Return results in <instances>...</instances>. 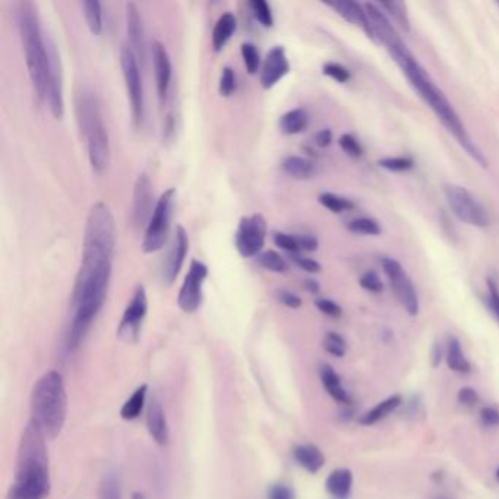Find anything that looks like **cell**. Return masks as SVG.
<instances>
[{
	"mask_svg": "<svg viewBox=\"0 0 499 499\" xmlns=\"http://www.w3.org/2000/svg\"><path fill=\"white\" fill-rule=\"evenodd\" d=\"M393 59L402 67L407 80L410 81L411 87L419 93L425 103L433 109V113L437 114L442 125L456 136L460 145L469 152L470 157L485 168L487 160L483 157L480 150L476 147V144L470 139L466 128L458 118L453 105L447 100V97L438 89L437 85L433 84V78L429 76L428 72L425 71L424 67L420 66L419 62L415 59V56L411 55L410 51L393 56Z\"/></svg>",
	"mask_w": 499,
	"mask_h": 499,
	"instance_id": "3957f363",
	"label": "cell"
},
{
	"mask_svg": "<svg viewBox=\"0 0 499 499\" xmlns=\"http://www.w3.org/2000/svg\"><path fill=\"white\" fill-rule=\"evenodd\" d=\"M208 277V269L201 261L193 260L189 265V271L185 280L182 283L179 296H177V305L182 311L186 314H193L201 307L202 303V285Z\"/></svg>",
	"mask_w": 499,
	"mask_h": 499,
	"instance_id": "5bb4252c",
	"label": "cell"
},
{
	"mask_svg": "<svg viewBox=\"0 0 499 499\" xmlns=\"http://www.w3.org/2000/svg\"><path fill=\"white\" fill-rule=\"evenodd\" d=\"M400 406H402V397H400V395L388 397V399L384 400L381 403L377 404L372 410H370L368 413H365V415L361 416L359 424L365 425V426L375 425L377 422H379V420L388 417L391 413H394Z\"/></svg>",
	"mask_w": 499,
	"mask_h": 499,
	"instance_id": "4316f807",
	"label": "cell"
},
{
	"mask_svg": "<svg viewBox=\"0 0 499 499\" xmlns=\"http://www.w3.org/2000/svg\"><path fill=\"white\" fill-rule=\"evenodd\" d=\"M458 402L464 404V406H474L479 402L478 393L473 388H470V386H464V388L458 391Z\"/></svg>",
	"mask_w": 499,
	"mask_h": 499,
	"instance_id": "816d5d0a",
	"label": "cell"
},
{
	"mask_svg": "<svg viewBox=\"0 0 499 499\" xmlns=\"http://www.w3.org/2000/svg\"><path fill=\"white\" fill-rule=\"evenodd\" d=\"M319 204L325 207L328 211L340 214L343 211L352 210L353 202L347 198L339 197L336 193H321L318 198Z\"/></svg>",
	"mask_w": 499,
	"mask_h": 499,
	"instance_id": "d590c367",
	"label": "cell"
},
{
	"mask_svg": "<svg viewBox=\"0 0 499 499\" xmlns=\"http://www.w3.org/2000/svg\"><path fill=\"white\" fill-rule=\"evenodd\" d=\"M189 249V238L185 229L177 226L173 235L172 245L168 249V256L163 264L161 278L166 285H172L181 273L182 267L185 264L186 253Z\"/></svg>",
	"mask_w": 499,
	"mask_h": 499,
	"instance_id": "2e32d148",
	"label": "cell"
},
{
	"mask_svg": "<svg viewBox=\"0 0 499 499\" xmlns=\"http://www.w3.org/2000/svg\"><path fill=\"white\" fill-rule=\"evenodd\" d=\"M294 460L299 466L309 472V473H318L325 464V457L321 453V449L315 445H298L293 451Z\"/></svg>",
	"mask_w": 499,
	"mask_h": 499,
	"instance_id": "cb8c5ba5",
	"label": "cell"
},
{
	"mask_svg": "<svg viewBox=\"0 0 499 499\" xmlns=\"http://www.w3.org/2000/svg\"><path fill=\"white\" fill-rule=\"evenodd\" d=\"M363 6H365L368 18H370V28H372V33H374L375 42L382 43L386 47V51H390V55L406 51V44L400 38L390 19L381 12V9L372 4H366Z\"/></svg>",
	"mask_w": 499,
	"mask_h": 499,
	"instance_id": "9a60e30c",
	"label": "cell"
},
{
	"mask_svg": "<svg viewBox=\"0 0 499 499\" xmlns=\"http://www.w3.org/2000/svg\"><path fill=\"white\" fill-rule=\"evenodd\" d=\"M362 289L372 292V293H379L384 289L381 278L375 271H366L361 277Z\"/></svg>",
	"mask_w": 499,
	"mask_h": 499,
	"instance_id": "bcb514c9",
	"label": "cell"
},
{
	"mask_svg": "<svg viewBox=\"0 0 499 499\" xmlns=\"http://www.w3.org/2000/svg\"><path fill=\"white\" fill-rule=\"evenodd\" d=\"M378 164L390 172H407L415 166L413 160L406 159V157H388V159L379 160Z\"/></svg>",
	"mask_w": 499,
	"mask_h": 499,
	"instance_id": "b9f144b4",
	"label": "cell"
},
{
	"mask_svg": "<svg viewBox=\"0 0 499 499\" xmlns=\"http://www.w3.org/2000/svg\"><path fill=\"white\" fill-rule=\"evenodd\" d=\"M98 499H123L122 483H121L119 474L113 470L107 472L101 479Z\"/></svg>",
	"mask_w": 499,
	"mask_h": 499,
	"instance_id": "d6a6232c",
	"label": "cell"
},
{
	"mask_svg": "<svg viewBox=\"0 0 499 499\" xmlns=\"http://www.w3.org/2000/svg\"><path fill=\"white\" fill-rule=\"evenodd\" d=\"M381 8L386 9V12H388V15L393 18V21L400 28H403L404 31H410V21L407 17L406 4L391 0V2H381Z\"/></svg>",
	"mask_w": 499,
	"mask_h": 499,
	"instance_id": "e575fe53",
	"label": "cell"
},
{
	"mask_svg": "<svg viewBox=\"0 0 499 499\" xmlns=\"http://www.w3.org/2000/svg\"><path fill=\"white\" fill-rule=\"evenodd\" d=\"M18 28L21 35L22 47L26 51L27 67L31 84L40 100L46 101L47 90V38L42 30L37 8L31 2L18 4Z\"/></svg>",
	"mask_w": 499,
	"mask_h": 499,
	"instance_id": "5b68a950",
	"label": "cell"
},
{
	"mask_svg": "<svg viewBox=\"0 0 499 499\" xmlns=\"http://www.w3.org/2000/svg\"><path fill=\"white\" fill-rule=\"evenodd\" d=\"M353 487V473L348 469L334 470L327 478L325 487L334 499H347Z\"/></svg>",
	"mask_w": 499,
	"mask_h": 499,
	"instance_id": "603a6c76",
	"label": "cell"
},
{
	"mask_svg": "<svg viewBox=\"0 0 499 499\" xmlns=\"http://www.w3.org/2000/svg\"><path fill=\"white\" fill-rule=\"evenodd\" d=\"M444 192L454 214L457 215L462 222L476 227H487L489 224L487 210L479 204L478 199L466 188L447 185Z\"/></svg>",
	"mask_w": 499,
	"mask_h": 499,
	"instance_id": "9c48e42d",
	"label": "cell"
},
{
	"mask_svg": "<svg viewBox=\"0 0 499 499\" xmlns=\"http://www.w3.org/2000/svg\"><path fill=\"white\" fill-rule=\"evenodd\" d=\"M238 89L236 82V74L230 66L222 67V76H220L219 93L222 97H230L235 94Z\"/></svg>",
	"mask_w": 499,
	"mask_h": 499,
	"instance_id": "60d3db41",
	"label": "cell"
},
{
	"mask_svg": "<svg viewBox=\"0 0 499 499\" xmlns=\"http://www.w3.org/2000/svg\"><path fill=\"white\" fill-rule=\"evenodd\" d=\"M292 260L294 261V264L298 265L299 269L307 271V273L318 274L323 267L319 264L318 261L312 260V258H307V256L293 255Z\"/></svg>",
	"mask_w": 499,
	"mask_h": 499,
	"instance_id": "c3c4849f",
	"label": "cell"
},
{
	"mask_svg": "<svg viewBox=\"0 0 499 499\" xmlns=\"http://www.w3.org/2000/svg\"><path fill=\"white\" fill-rule=\"evenodd\" d=\"M147 428L152 440L156 441L160 447H166L168 445V419H166L163 406L160 403V400L157 399V395H152V402L148 404Z\"/></svg>",
	"mask_w": 499,
	"mask_h": 499,
	"instance_id": "7402d4cb",
	"label": "cell"
},
{
	"mask_svg": "<svg viewBox=\"0 0 499 499\" xmlns=\"http://www.w3.org/2000/svg\"><path fill=\"white\" fill-rule=\"evenodd\" d=\"M433 366H437L438 365V362L441 361V348L435 347V352H433Z\"/></svg>",
	"mask_w": 499,
	"mask_h": 499,
	"instance_id": "680465c9",
	"label": "cell"
},
{
	"mask_svg": "<svg viewBox=\"0 0 499 499\" xmlns=\"http://www.w3.org/2000/svg\"><path fill=\"white\" fill-rule=\"evenodd\" d=\"M274 244L278 248L283 249V251L293 253V255H298L299 252H300L298 236L287 235V233H276L274 235Z\"/></svg>",
	"mask_w": 499,
	"mask_h": 499,
	"instance_id": "ee69618b",
	"label": "cell"
},
{
	"mask_svg": "<svg viewBox=\"0 0 499 499\" xmlns=\"http://www.w3.org/2000/svg\"><path fill=\"white\" fill-rule=\"evenodd\" d=\"M339 143H340L341 150H343L347 156L353 157V159H359V157L362 156V152H363L361 144H359V141H357L353 135H343Z\"/></svg>",
	"mask_w": 499,
	"mask_h": 499,
	"instance_id": "f6af8a7d",
	"label": "cell"
},
{
	"mask_svg": "<svg viewBox=\"0 0 499 499\" xmlns=\"http://www.w3.org/2000/svg\"><path fill=\"white\" fill-rule=\"evenodd\" d=\"M121 66H122L123 80H125L126 91L129 98L132 119L136 128L143 125L145 114V103H144L143 76L139 71V62L134 51L129 47L123 46L121 51Z\"/></svg>",
	"mask_w": 499,
	"mask_h": 499,
	"instance_id": "ba28073f",
	"label": "cell"
},
{
	"mask_svg": "<svg viewBox=\"0 0 499 499\" xmlns=\"http://www.w3.org/2000/svg\"><path fill=\"white\" fill-rule=\"evenodd\" d=\"M175 201H176V189L170 188L161 193V197L156 202V208L152 211V219L148 222L144 236L143 249L145 253H154L166 244L172 222Z\"/></svg>",
	"mask_w": 499,
	"mask_h": 499,
	"instance_id": "52a82bcc",
	"label": "cell"
},
{
	"mask_svg": "<svg viewBox=\"0 0 499 499\" xmlns=\"http://www.w3.org/2000/svg\"><path fill=\"white\" fill-rule=\"evenodd\" d=\"M240 53H242V59H244L245 67H246L249 75H255L256 72L260 71L261 66L260 51L256 49L255 44L244 43L240 47Z\"/></svg>",
	"mask_w": 499,
	"mask_h": 499,
	"instance_id": "8d00e7d4",
	"label": "cell"
},
{
	"mask_svg": "<svg viewBox=\"0 0 499 499\" xmlns=\"http://www.w3.org/2000/svg\"><path fill=\"white\" fill-rule=\"evenodd\" d=\"M330 8L334 9L341 18L350 22L353 26L361 27L362 30L368 34V37L372 38L375 42L374 33L370 28V18L366 13L365 6L352 2V0H341V2H330L327 4Z\"/></svg>",
	"mask_w": 499,
	"mask_h": 499,
	"instance_id": "44dd1931",
	"label": "cell"
},
{
	"mask_svg": "<svg viewBox=\"0 0 499 499\" xmlns=\"http://www.w3.org/2000/svg\"><path fill=\"white\" fill-rule=\"evenodd\" d=\"M267 239V220L260 213L242 217L235 235L236 249L244 258L260 255Z\"/></svg>",
	"mask_w": 499,
	"mask_h": 499,
	"instance_id": "30bf717a",
	"label": "cell"
},
{
	"mask_svg": "<svg viewBox=\"0 0 499 499\" xmlns=\"http://www.w3.org/2000/svg\"><path fill=\"white\" fill-rule=\"evenodd\" d=\"M13 483L6 499H46L51 494V466L46 437L30 422L18 445Z\"/></svg>",
	"mask_w": 499,
	"mask_h": 499,
	"instance_id": "7a4b0ae2",
	"label": "cell"
},
{
	"mask_svg": "<svg viewBox=\"0 0 499 499\" xmlns=\"http://www.w3.org/2000/svg\"><path fill=\"white\" fill-rule=\"evenodd\" d=\"M148 298L144 285H136L118 327V337L123 343H138L144 319L147 316Z\"/></svg>",
	"mask_w": 499,
	"mask_h": 499,
	"instance_id": "8fae6325",
	"label": "cell"
},
{
	"mask_svg": "<svg viewBox=\"0 0 499 499\" xmlns=\"http://www.w3.org/2000/svg\"><path fill=\"white\" fill-rule=\"evenodd\" d=\"M116 235V222L109 206L96 202L85 222L82 261L72 292L74 316L67 334V348L71 352H75L84 341L105 303L113 269Z\"/></svg>",
	"mask_w": 499,
	"mask_h": 499,
	"instance_id": "6da1fadb",
	"label": "cell"
},
{
	"mask_svg": "<svg viewBox=\"0 0 499 499\" xmlns=\"http://www.w3.org/2000/svg\"><path fill=\"white\" fill-rule=\"evenodd\" d=\"M491 308L499 318V293L498 290L491 285Z\"/></svg>",
	"mask_w": 499,
	"mask_h": 499,
	"instance_id": "9f6ffc18",
	"label": "cell"
},
{
	"mask_svg": "<svg viewBox=\"0 0 499 499\" xmlns=\"http://www.w3.org/2000/svg\"><path fill=\"white\" fill-rule=\"evenodd\" d=\"M496 476H498V479H499V470H498V472H496Z\"/></svg>",
	"mask_w": 499,
	"mask_h": 499,
	"instance_id": "94428289",
	"label": "cell"
},
{
	"mask_svg": "<svg viewBox=\"0 0 499 499\" xmlns=\"http://www.w3.org/2000/svg\"><path fill=\"white\" fill-rule=\"evenodd\" d=\"M132 499H145V495H144L143 492H135Z\"/></svg>",
	"mask_w": 499,
	"mask_h": 499,
	"instance_id": "91938a15",
	"label": "cell"
},
{
	"mask_svg": "<svg viewBox=\"0 0 499 499\" xmlns=\"http://www.w3.org/2000/svg\"><path fill=\"white\" fill-rule=\"evenodd\" d=\"M126 33L129 40V49L136 59L145 60V38H144L143 18L135 4H126Z\"/></svg>",
	"mask_w": 499,
	"mask_h": 499,
	"instance_id": "ffe728a7",
	"label": "cell"
},
{
	"mask_svg": "<svg viewBox=\"0 0 499 499\" xmlns=\"http://www.w3.org/2000/svg\"><path fill=\"white\" fill-rule=\"evenodd\" d=\"M152 63L156 72L157 93L161 103L166 101L172 82V60L163 43H152Z\"/></svg>",
	"mask_w": 499,
	"mask_h": 499,
	"instance_id": "d6986e66",
	"label": "cell"
},
{
	"mask_svg": "<svg viewBox=\"0 0 499 499\" xmlns=\"http://www.w3.org/2000/svg\"><path fill=\"white\" fill-rule=\"evenodd\" d=\"M309 116L307 110L293 109L283 114L280 119V129L285 135H298L307 129Z\"/></svg>",
	"mask_w": 499,
	"mask_h": 499,
	"instance_id": "83f0119b",
	"label": "cell"
},
{
	"mask_svg": "<svg viewBox=\"0 0 499 499\" xmlns=\"http://www.w3.org/2000/svg\"><path fill=\"white\" fill-rule=\"evenodd\" d=\"M303 287L309 292V293L316 294L319 293V285L316 280H305L303 283Z\"/></svg>",
	"mask_w": 499,
	"mask_h": 499,
	"instance_id": "6f0895ef",
	"label": "cell"
},
{
	"mask_svg": "<svg viewBox=\"0 0 499 499\" xmlns=\"http://www.w3.org/2000/svg\"><path fill=\"white\" fill-rule=\"evenodd\" d=\"M269 499H293V492L283 485H276L269 492Z\"/></svg>",
	"mask_w": 499,
	"mask_h": 499,
	"instance_id": "f5cc1de1",
	"label": "cell"
},
{
	"mask_svg": "<svg viewBox=\"0 0 499 499\" xmlns=\"http://www.w3.org/2000/svg\"><path fill=\"white\" fill-rule=\"evenodd\" d=\"M290 72V63L285 56V47L276 46L267 53L264 65L261 69L260 82L262 89L276 87Z\"/></svg>",
	"mask_w": 499,
	"mask_h": 499,
	"instance_id": "ac0fdd59",
	"label": "cell"
},
{
	"mask_svg": "<svg viewBox=\"0 0 499 499\" xmlns=\"http://www.w3.org/2000/svg\"><path fill=\"white\" fill-rule=\"evenodd\" d=\"M315 307L318 308L319 311L323 312L324 315L331 316V318H339V316H341V312H343L341 308L336 302L330 300V299H318L315 302Z\"/></svg>",
	"mask_w": 499,
	"mask_h": 499,
	"instance_id": "681fc988",
	"label": "cell"
},
{
	"mask_svg": "<svg viewBox=\"0 0 499 499\" xmlns=\"http://www.w3.org/2000/svg\"><path fill=\"white\" fill-rule=\"evenodd\" d=\"M281 166H283V170H285L290 177L299 179V181L309 179L315 172L314 163L308 159H303V157L299 156L285 157Z\"/></svg>",
	"mask_w": 499,
	"mask_h": 499,
	"instance_id": "f1b7e54d",
	"label": "cell"
},
{
	"mask_svg": "<svg viewBox=\"0 0 499 499\" xmlns=\"http://www.w3.org/2000/svg\"><path fill=\"white\" fill-rule=\"evenodd\" d=\"M381 264L384 273L390 280L391 287L394 290L395 296L403 305L407 314L411 316L419 314V298L416 293L415 285L411 283L410 277L407 276L403 267L393 258H382Z\"/></svg>",
	"mask_w": 499,
	"mask_h": 499,
	"instance_id": "4fadbf2b",
	"label": "cell"
},
{
	"mask_svg": "<svg viewBox=\"0 0 499 499\" xmlns=\"http://www.w3.org/2000/svg\"><path fill=\"white\" fill-rule=\"evenodd\" d=\"M78 122L85 136L93 172L103 175L110 164L109 134L103 122L100 101L93 91H82L76 101Z\"/></svg>",
	"mask_w": 499,
	"mask_h": 499,
	"instance_id": "8992f818",
	"label": "cell"
},
{
	"mask_svg": "<svg viewBox=\"0 0 499 499\" xmlns=\"http://www.w3.org/2000/svg\"><path fill=\"white\" fill-rule=\"evenodd\" d=\"M252 13L255 17L256 21L260 22L261 26L265 28L274 26L273 12L269 4L265 0H252L251 4Z\"/></svg>",
	"mask_w": 499,
	"mask_h": 499,
	"instance_id": "74e56055",
	"label": "cell"
},
{
	"mask_svg": "<svg viewBox=\"0 0 499 499\" xmlns=\"http://www.w3.org/2000/svg\"><path fill=\"white\" fill-rule=\"evenodd\" d=\"M480 419L482 424L487 428H494L499 425V410L495 407H483L480 411Z\"/></svg>",
	"mask_w": 499,
	"mask_h": 499,
	"instance_id": "f907efd6",
	"label": "cell"
},
{
	"mask_svg": "<svg viewBox=\"0 0 499 499\" xmlns=\"http://www.w3.org/2000/svg\"><path fill=\"white\" fill-rule=\"evenodd\" d=\"M47 90L46 103L49 105L53 118H63L65 114V98H63V75L62 65H60V56L56 49L55 43L51 38H47Z\"/></svg>",
	"mask_w": 499,
	"mask_h": 499,
	"instance_id": "7c38bea8",
	"label": "cell"
},
{
	"mask_svg": "<svg viewBox=\"0 0 499 499\" xmlns=\"http://www.w3.org/2000/svg\"><path fill=\"white\" fill-rule=\"evenodd\" d=\"M324 75L330 76L331 80L344 84L350 80V72L347 67H344L340 63L328 62L323 67Z\"/></svg>",
	"mask_w": 499,
	"mask_h": 499,
	"instance_id": "7bdbcfd3",
	"label": "cell"
},
{
	"mask_svg": "<svg viewBox=\"0 0 499 499\" xmlns=\"http://www.w3.org/2000/svg\"><path fill=\"white\" fill-rule=\"evenodd\" d=\"M348 230L357 235L378 236L381 233V227L372 219H356L347 224Z\"/></svg>",
	"mask_w": 499,
	"mask_h": 499,
	"instance_id": "ab89813d",
	"label": "cell"
},
{
	"mask_svg": "<svg viewBox=\"0 0 499 499\" xmlns=\"http://www.w3.org/2000/svg\"><path fill=\"white\" fill-rule=\"evenodd\" d=\"M321 381H323L324 388L332 399L341 404H350V395L347 391L344 390L341 384L340 377L336 370H332L330 365H324L321 368Z\"/></svg>",
	"mask_w": 499,
	"mask_h": 499,
	"instance_id": "d4e9b609",
	"label": "cell"
},
{
	"mask_svg": "<svg viewBox=\"0 0 499 499\" xmlns=\"http://www.w3.org/2000/svg\"><path fill=\"white\" fill-rule=\"evenodd\" d=\"M447 363L449 370L460 374H467L470 372V363L467 361L464 353L462 350V344L456 339L451 337L448 341V350H447Z\"/></svg>",
	"mask_w": 499,
	"mask_h": 499,
	"instance_id": "4dcf8cb0",
	"label": "cell"
},
{
	"mask_svg": "<svg viewBox=\"0 0 499 499\" xmlns=\"http://www.w3.org/2000/svg\"><path fill=\"white\" fill-rule=\"evenodd\" d=\"M238 28V19L230 12L222 13V17L215 22L214 31H213V47L215 51H222L235 34Z\"/></svg>",
	"mask_w": 499,
	"mask_h": 499,
	"instance_id": "484cf974",
	"label": "cell"
},
{
	"mask_svg": "<svg viewBox=\"0 0 499 499\" xmlns=\"http://www.w3.org/2000/svg\"><path fill=\"white\" fill-rule=\"evenodd\" d=\"M276 296H277L278 302L285 305V308L299 309L302 307V299L299 298L298 294L292 293L289 290H278Z\"/></svg>",
	"mask_w": 499,
	"mask_h": 499,
	"instance_id": "7dc6e473",
	"label": "cell"
},
{
	"mask_svg": "<svg viewBox=\"0 0 499 499\" xmlns=\"http://www.w3.org/2000/svg\"><path fill=\"white\" fill-rule=\"evenodd\" d=\"M31 422L44 437L55 440L62 433L67 416V394L65 381L58 370L43 375L30 399Z\"/></svg>",
	"mask_w": 499,
	"mask_h": 499,
	"instance_id": "277c9868",
	"label": "cell"
},
{
	"mask_svg": "<svg viewBox=\"0 0 499 499\" xmlns=\"http://www.w3.org/2000/svg\"><path fill=\"white\" fill-rule=\"evenodd\" d=\"M148 386H139L138 390L135 391L134 394L130 395V399L126 400L125 404L121 410V416L125 420L138 419L141 413H143L144 406H145V400H147Z\"/></svg>",
	"mask_w": 499,
	"mask_h": 499,
	"instance_id": "f546056e",
	"label": "cell"
},
{
	"mask_svg": "<svg viewBox=\"0 0 499 499\" xmlns=\"http://www.w3.org/2000/svg\"><path fill=\"white\" fill-rule=\"evenodd\" d=\"M315 143L321 148H327L331 145L332 134L330 129L319 130L318 134L315 135Z\"/></svg>",
	"mask_w": 499,
	"mask_h": 499,
	"instance_id": "11a10c76",
	"label": "cell"
},
{
	"mask_svg": "<svg viewBox=\"0 0 499 499\" xmlns=\"http://www.w3.org/2000/svg\"><path fill=\"white\" fill-rule=\"evenodd\" d=\"M154 192H152V179L147 173H139L134 186V207H132V219L135 226L147 227L154 211Z\"/></svg>",
	"mask_w": 499,
	"mask_h": 499,
	"instance_id": "e0dca14e",
	"label": "cell"
},
{
	"mask_svg": "<svg viewBox=\"0 0 499 499\" xmlns=\"http://www.w3.org/2000/svg\"><path fill=\"white\" fill-rule=\"evenodd\" d=\"M325 352L330 353L334 357H343L347 350V344L344 341L343 337L337 332H327L323 340Z\"/></svg>",
	"mask_w": 499,
	"mask_h": 499,
	"instance_id": "f35d334b",
	"label": "cell"
},
{
	"mask_svg": "<svg viewBox=\"0 0 499 499\" xmlns=\"http://www.w3.org/2000/svg\"><path fill=\"white\" fill-rule=\"evenodd\" d=\"M81 8L84 11L85 22H87L90 31L94 35H100L103 31V8H101L100 2L84 0L81 4Z\"/></svg>",
	"mask_w": 499,
	"mask_h": 499,
	"instance_id": "1f68e13d",
	"label": "cell"
},
{
	"mask_svg": "<svg viewBox=\"0 0 499 499\" xmlns=\"http://www.w3.org/2000/svg\"><path fill=\"white\" fill-rule=\"evenodd\" d=\"M256 260H258V264L269 273L283 274L289 269L285 258L276 251L261 252Z\"/></svg>",
	"mask_w": 499,
	"mask_h": 499,
	"instance_id": "836d02e7",
	"label": "cell"
},
{
	"mask_svg": "<svg viewBox=\"0 0 499 499\" xmlns=\"http://www.w3.org/2000/svg\"><path fill=\"white\" fill-rule=\"evenodd\" d=\"M299 246L300 251L314 252L318 249V240L315 236L303 235L298 236Z\"/></svg>",
	"mask_w": 499,
	"mask_h": 499,
	"instance_id": "db71d44e",
	"label": "cell"
}]
</instances>
